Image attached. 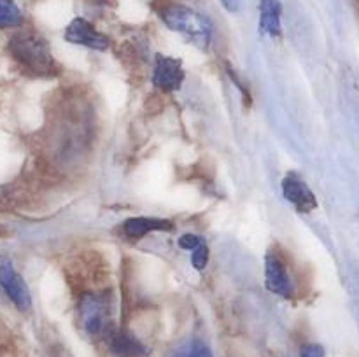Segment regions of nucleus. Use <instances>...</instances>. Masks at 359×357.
Masks as SVG:
<instances>
[{"instance_id": "f03ea898", "label": "nucleus", "mask_w": 359, "mask_h": 357, "mask_svg": "<svg viewBox=\"0 0 359 357\" xmlns=\"http://www.w3.org/2000/svg\"><path fill=\"white\" fill-rule=\"evenodd\" d=\"M158 13L168 28L186 35L198 48H209L212 41V23L209 18L184 4H165Z\"/></svg>"}, {"instance_id": "39448f33", "label": "nucleus", "mask_w": 359, "mask_h": 357, "mask_svg": "<svg viewBox=\"0 0 359 357\" xmlns=\"http://www.w3.org/2000/svg\"><path fill=\"white\" fill-rule=\"evenodd\" d=\"M0 287L7 294L14 307L21 312H28L32 307V296L27 284L21 279L13 261L7 255H0Z\"/></svg>"}, {"instance_id": "dca6fc26", "label": "nucleus", "mask_w": 359, "mask_h": 357, "mask_svg": "<svg viewBox=\"0 0 359 357\" xmlns=\"http://www.w3.org/2000/svg\"><path fill=\"white\" fill-rule=\"evenodd\" d=\"M300 357H325V349L318 343H311V345L304 346Z\"/></svg>"}, {"instance_id": "ddd939ff", "label": "nucleus", "mask_w": 359, "mask_h": 357, "mask_svg": "<svg viewBox=\"0 0 359 357\" xmlns=\"http://www.w3.org/2000/svg\"><path fill=\"white\" fill-rule=\"evenodd\" d=\"M172 357H212V352L203 342L193 340V342L182 345Z\"/></svg>"}, {"instance_id": "f3484780", "label": "nucleus", "mask_w": 359, "mask_h": 357, "mask_svg": "<svg viewBox=\"0 0 359 357\" xmlns=\"http://www.w3.org/2000/svg\"><path fill=\"white\" fill-rule=\"evenodd\" d=\"M221 4L224 6V9L230 10V13H235V10L238 9V4H241V0H221Z\"/></svg>"}, {"instance_id": "2eb2a0df", "label": "nucleus", "mask_w": 359, "mask_h": 357, "mask_svg": "<svg viewBox=\"0 0 359 357\" xmlns=\"http://www.w3.org/2000/svg\"><path fill=\"white\" fill-rule=\"evenodd\" d=\"M202 241H203V240L198 237V234H195V233H184V234H182V237L177 240V245H179V247H181V248H184V251L191 252L193 248L198 247V245L202 244Z\"/></svg>"}, {"instance_id": "9b49d317", "label": "nucleus", "mask_w": 359, "mask_h": 357, "mask_svg": "<svg viewBox=\"0 0 359 357\" xmlns=\"http://www.w3.org/2000/svg\"><path fill=\"white\" fill-rule=\"evenodd\" d=\"M259 30L273 38H279L283 35L280 0H259Z\"/></svg>"}, {"instance_id": "9d476101", "label": "nucleus", "mask_w": 359, "mask_h": 357, "mask_svg": "<svg viewBox=\"0 0 359 357\" xmlns=\"http://www.w3.org/2000/svg\"><path fill=\"white\" fill-rule=\"evenodd\" d=\"M109 350L116 357H144L146 356V346L125 329H114L107 335Z\"/></svg>"}, {"instance_id": "7ed1b4c3", "label": "nucleus", "mask_w": 359, "mask_h": 357, "mask_svg": "<svg viewBox=\"0 0 359 357\" xmlns=\"http://www.w3.org/2000/svg\"><path fill=\"white\" fill-rule=\"evenodd\" d=\"M265 284L270 293L284 300H291L297 293L290 261L279 247L270 248L265 255Z\"/></svg>"}, {"instance_id": "4468645a", "label": "nucleus", "mask_w": 359, "mask_h": 357, "mask_svg": "<svg viewBox=\"0 0 359 357\" xmlns=\"http://www.w3.org/2000/svg\"><path fill=\"white\" fill-rule=\"evenodd\" d=\"M207 262H209V245L205 241H202L198 247H195L191 251V265L193 268L203 270L207 266Z\"/></svg>"}, {"instance_id": "6e6552de", "label": "nucleus", "mask_w": 359, "mask_h": 357, "mask_svg": "<svg viewBox=\"0 0 359 357\" xmlns=\"http://www.w3.org/2000/svg\"><path fill=\"white\" fill-rule=\"evenodd\" d=\"M283 195L293 205L294 210L302 214H309L318 206L314 192L309 188L307 182L297 172H287L283 178Z\"/></svg>"}, {"instance_id": "423d86ee", "label": "nucleus", "mask_w": 359, "mask_h": 357, "mask_svg": "<svg viewBox=\"0 0 359 357\" xmlns=\"http://www.w3.org/2000/svg\"><path fill=\"white\" fill-rule=\"evenodd\" d=\"M184 79L186 74L181 59L156 55L153 63V76H151V80H153L156 90H160L161 93H175L182 88Z\"/></svg>"}, {"instance_id": "0eeeda50", "label": "nucleus", "mask_w": 359, "mask_h": 357, "mask_svg": "<svg viewBox=\"0 0 359 357\" xmlns=\"http://www.w3.org/2000/svg\"><path fill=\"white\" fill-rule=\"evenodd\" d=\"M65 41L72 42V44L84 46V48L95 49V51H105L111 46L107 35L98 31L95 24L84 18H74L65 28Z\"/></svg>"}, {"instance_id": "f257e3e1", "label": "nucleus", "mask_w": 359, "mask_h": 357, "mask_svg": "<svg viewBox=\"0 0 359 357\" xmlns=\"http://www.w3.org/2000/svg\"><path fill=\"white\" fill-rule=\"evenodd\" d=\"M7 51L28 77L53 79L62 72V66L53 56L48 41L35 30L16 31L9 38Z\"/></svg>"}, {"instance_id": "1a4fd4ad", "label": "nucleus", "mask_w": 359, "mask_h": 357, "mask_svg": "<svg viewBox=\"0 0 359 357\" xmlns=\"http://www.w3.org/2000/svg\"><path fill=\"white\" fill-rule=\"evenodd\" d=\"M174 230V223L163 217H128L125 223L121 224L123 237L128 238V240L137 241L142 240L144 237H147L149 233L154 231H172Z\"/></svg>"}, {"instance_id": "f8f14e48", "label": "nucleus", "mask_w": 359, "mask_h": 357, "mask_svg": "<svg viewBox=\"0 0 359 357\" xmlns=\"http://www.w3.org/2000/svg\"><path fill=\"white\" fill-rule=\"evenodd\" d=\"M23 23V13L16 0H0V28H14Z\"/></svg>"}, {"instance_id": "20e7f679", "label": "nucleus", "mask_w": 359, "mask_h": 357, "mask_svg": "<svg viewBox=\"0 0 359 357\" xmlns=\"http://www.w3.org/2000/svg\"><path fill=\"white\" fill-rule=\"evenodd\" d=\"M111 317V296L107 293H84L79 303L81 326L88 335H102Z\"/></svg>"}]
</instances>
